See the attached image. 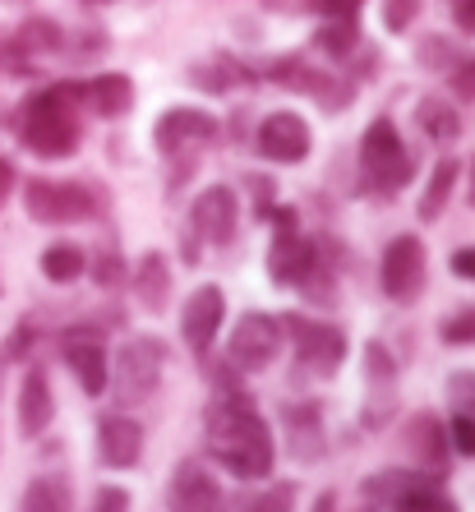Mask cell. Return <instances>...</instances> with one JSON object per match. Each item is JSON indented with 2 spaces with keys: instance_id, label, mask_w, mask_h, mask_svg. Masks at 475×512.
Here are the masks:
<instances>
[{
  "instance_id": "cell-1",
  "label": "cell",
  "mask_w": 475,
  "mask_h": 512,
  "mask_svg": "<svg viewBox=\"0 0 475 512\" xmlns=\"http://www.w3.org/2000/svg\"><path fill=\"white\" fill-rule=\"evenodd\" d=\"M203 429L213 439V457L231 471L236 480H268L277 466L273 429L263 425V416L254 411V397L240 388H226L208 402L203 411Z\"/></svg>"
},
{
  "instance_id": "cell-2",
  "label": "cell",
  "mask_w": 475,
  "mask_h": 512,
  "mask_svg": "<svg viewBox=\"0 0 475 512\" xmlns=\"http://www.w3.org/2000/svg\"><path fill=\"white\" fill-rule=\"evenodd\" d=\"M84 97L79 84H56L47 93H37L19 111V139L33 148L37 157H70L79 148V120H74V102Z\"/></svg>"
},
{
  "instance_id": "cell-3",
  "label": "cell",
  "mask_w": 475,
  "mask_h": 512,
  "mask_svg": "<svg viewBox=\"0 0 475 512\" xmlns=\"http://www.w3.org/2000/svg\"><path fill=\"white\" fill-rule=\"evenodd\" d=\"M360 167H365V180L374 190H402L406 180H411L416 162H411V153H406V143H402V134H397L392 120H374L365 130Z\"/></svg>"
},
{
  "instance_id": "cell-4",
  "label": "cell",
  "mask_w": 475,
  "mask_h": 512,
  "mask_svg": "<svg viewBox=\"0 0 475 512\" xmlns=\"http://www.w3.org/2000/svg\"><path fill=\"white\" fill-rule=\"evenodd\" d=\"M162 360H167V346L157 337H134L116 360V379L107 383L116 393L120 406H139L157 393V379H162Z\"/></svg>"
},
{
  "instance_id": "cell-5",
  "label": "cell",
  "mask_w": 475,
  "mask_h": 512,
  "mask_svg": "<svg viewBox=\"0 0 475 512\" xmlns=\"http://www.w3.org/2000/svg\"><path fill=\"white\" fill-rule=\"evenodd\" d=\"M24 208L33 222H47V227H60V222H84V217L97 213V199L88 194V185H65V180H28L24 185Z\"/></svg>"
},
{
  "instance_id": "cell-6",
  "label": "cell",
  "mask_w": 475,
  "mask_h": 512,
  "mask_svg": "<svg viewBox=\"0 0 475 512\" xmlns=\"http://www.w3.org/2000/svg\"><path fill=\"white\" fill-rule=\"evenodd\" d=\"M286 333L296 337V365L305 374H314V379H333L337 370H342L346 360V333L342 328H333V323H309L300 319V314H291L286 319Z\"/></svg>"
},
{
  "instance_id": "cell-7",
  "label": "cell",
  "mask_w": 475,
  "mask_h": 512,
  "mask_svg": "<svg viewBox=\"0 0 475 512\" xmlns=\"http://www.w3.org/2000/svg\"><path fill=\"white\" fill-rule=\"evenodd\" d=\"M277 351H282V323L273 319V314H245V319L231 328V342H226V356H231V365L245 374H259L268 370L277 360Z\"/></svg>"
},
{
  "instance_id": "cell-8",
  "label": "cell",
  "mask_w": 475,
  "mask_h": 512,
  "mask_svg": "<svg viewBox=\"0 0 475 512\" xmlns=\"http://www.w3.org/2000/svg\"><path fill=\"white\" fill-rule=\"evenodd\" d=\"M383 291L397 305H411L425 291V245H420V236H397L383 250Z\"/></svg>"
},
{
  "instance_id": "cell-9",
  "label": "cell",
  "mask_w": 475,
  "mask_h": 512,
  "mask_svg": "<svg viewBox=\"0 0 475 512\" xmlns=\"http://www.w3.org/2000/svg\"><path fill=\"white\" fill-rule=\"evenodd\" d=\"M167 512H222V485L203 462H180L167 480Z\"/></svg>"
},
{
  "instance_id": "cell-10",
  "label": "cell",
  "mask_w": 475,
  "mask_h": 512,
  "mask_svg": "<svg viewBox=\"0 0 475 512\" xmlns=\"http://www.w3.org/2000/svg\"><path fill=\"white\" fill-rule=\"evenodd\" d=\"M222 319H226V296L217 286H199V291L185 300V310H180V337H185V346H190L199 360L213 351Z\"/></svg>"
},
{
  "instance_id": "cell-11",
  "label": "cell",
  "mask_w": 475,
  "mask_h": 512,
  "mask_svg": "<svg viewBox=\"0 0 475 512\" xmlns=\"http://www.w3.org/2000/svg\"><path fill=\"white\" fill-rule=\"evenodd\" d=\"M208 139H217V120L194 107H171V111H162V120L153 125L157 153H167V157L185 153V148H203Z\"/></svg>"
},
{
  "instance_id": "cell-12",
  "label": "cell",
  "mask_w": 475,
  "mask_h": 512,
  "mask_svg": "<svg viewBox=\"0 0 475 512\" xmlns=\"http://www.w3.org/2000/svg\"><path fill=\"white\" fill-rule=\"evenodd\" d=\"M309 143H314V134H309V125L296 111H273V116L259 125V153L268 157V162L296 167V162L309 157Z\"/></svg>"
},
{
  "instance_id": "cell-13",
  "label": "cell",
  "mask_w": 475,
  "mask_h": 512,
  "mask_svg": "<svg viewBox=\"0 0 475 512\" xmlns=\"http://www.w3.org/2000/svg\"><path fill=\"white\" fill-rule=\"evenodd\" d=\"M190 222H194V231H199L203 240H213V245H231V240H236V222H240L236 190H231V185H208V190L194 199Z\"/></svg>"
},
{
  "instance_id": "cell-14",
  "label": "cell",
  "mask_w": 475,
  "mask_h": 512,
  "mask_svg": "<svg viewBox=\"0 0 475 512\" xmlns=\"http://www.w3.org/2000/svg\"><path fill=\"white\" fill-rule=\"evenodd\" d=\"M402 443H406V453H411V462H416L420 471H429V476H443V471H448L452 439H448V429L439 425V416H429V411L411 416L406 429H402Z\"/></svg>"
},
{
  "instance_id": "cell-15",
  "label": "cell",
  "mask_w": 475,
  "mask_h": 512,
  "mask_svg": "<svg viewBox=\"0 0 475 512\" xmlns=\"http://www.w3.org/2000/svg\"><path fill=\"white\" fill-rule=\"evenodd\" d=\"M143 457V429L130 416H102L97 420V462L111 471H130Z\"/></svg>"
},
{
  "instance_id": "cell-16",
  "label": "cell",
  "mask_w": 475,
  "mask_h": 512,
  "mask_svg": "<svg viewBox=\"0 0 475 512\" xmlns=\"http://www.w3.org/2000/svg\"><path fill=\"white\" fill-rule=\"evenodd\" d=\"M60 356H65V365L74 370V379H79V388H84L88 397H102L107 393V346H102V337H84V333H70L65 337V346H60Z\"/></svg>"
},
{
  "instance_id": "cell-17",
  "label": "cell",
  "mask_w": 475,
  "mask_h": 512,
  "mask_svg": "<svg viewBox=\"0 0 475 512\" xmlns=\"http://www.w3.org/2000/svg\"><path fill=\"white\" fill-rule=\"evenodd\" d=\"M56 420V397H51V383L42 370H28L19 383V434L24 439H42Z\"/></svg>"
},
{
  "instance_id": "cell-18",
  "label": "cell",
  "mask_w": 475,
  "mask_h": 512,
  "mask_svg": "<svg viewBox=\"0 0 475 512\" xmlns=\"http://www.w3.org/2000/svg\"><path fill=\"white\" fill-rule=\"evenodd\" d=\"M314 259L319 254L300 231H282V236H273V250H268V277L277 286H300L305 273L314 268Z\"/></svg>"
},
{
  "instance_id": "cell-19",
  "label": "cell",
  "mask_w": 475,
  "mask_h": 512,
  "mask_svg": "<svg viewBox=\"0 0 475 512\" xmlns=\"http://www.w3.org/2000/svg\"><path fill=\"white\" fill-rule=\"evenodd\" d=\"M134 296L148 314H162L171 300V268H167V254L148 250L139 263H134Z\"/></svg>"
},
{
  "instance_id": "cell-20",
  "label": "cell",
  "mask_w": 475,
  "mask_h": 512,
  "mask_svg": "<svg viewBox=\"0 0 475 512\" xmlns=\"http://www.w3.org/2000/svg\"><path fill=\"white\" fill-rule=\"evenodd\" d=\"M286 443L296 462H319L323 457V420L319 406H291L286 411Z\"/></svg>"
},
{
  "instance_id": "cell-21",
  "label": "cell",
  "mask_w": 475,
  "mask_h": 512,
  "mask_svg": "<svg viewBox=\"0 0 475 512\" xmlns=\"http://www.w3.org/2000/svg\"><path fill=\"white\" fill-rule=\"evenodd\" d=\"M84 97L88 107L97 111V116H125V111L134 107V84L130 74H97V79H88L84 84Z\"/></svg>"
},
{
  "instance_id": "cell-22",
  "label": "cell",
  "mask_w": 475,
  "mask_h": 512,
  "mask_svg": "<svg viewBox=\"0 0 475 512\" xmlns=\"http://www.w3.org/2000/svg\"><path fill=\"white\" fill-rule=\"evenodd\" d=\"M19 512H70V480H65V476H37V480H28Z\"/></svg>"
},
{
  "instance_id": "cell-23",
  "label": "cell",
  "mask_w": 475,
  "mask_h": 512,
  "mask_svg": "<svg viewBox=\"0 0 475 512\" xmlns=\"http://www.w3.org/2000/svg\"><path fill=\"white\" fill-rule=\"evenodd\" d=\"M452 185H457V162H452V157H439V167H434V176H429L425 194H420V208H416L420 222H434V217L448 208Z\"/></svg>"
},
{
  "instance_id": "cell-24",
  "label": "cell",
  "mask_w": 475,
  "mask_h": 512,
  "mask_svg": "<svg viewBox=\"0 0 475 512\" xmlns=\"http://www.w3.org/2000/svg\"><path fill=\"white\" fill-rule=\"evenodd\" d=\"M84 268H88L84 250H79V245H70V240H60V245H47V250H42V273H47V282H56V286L74 282Z\"/></svg>"
},
{
  "instance_id": "cell-25",
  "label": "cell",
  "mask_w": 475,
  "mask_h": 512,
  "mask_svg": "<svg viewBox=\"0 0 475 512\" xmlns=\"http://www.w3.org/2000/svg\"><path fill=\"white\" fill-rule=\"evenodd\" d=\"M314 47H319L323 56L346 60L351 51L360 47V28H356V19H323V28L314 33Z\"/></svg>"
},
{
  "instance_id": "cell-26",
  "label": "cell",
  "mask_w": 475,
  "mask_h": 512,
  "mask_svg": "<svg viewBox=\"0 0 475 512\" xmlns=\"http://www.w3.org/2000/svg\"><path fill=\"white\" fill-rule=\"evenodd\" d=\"M416 116H420V130H425L429 139H439V143H448V139L462 134V120H457V111H452L443 97H425V102L416 107Z\"/></svg>"
},
{
  "instance_id": "cell-27",
  "label": "cell",
  "mask_w": 475,
  "mask_h": 512,
  "mask_svg": "<svg viewBox=\"0 0 475 512\" xmlns=\"http://www.w3.org/2000/svg\"><path fill=\"white\" fill-rule=\"evenodd\" d=\"M443 79H448L452 97L475 102V51H457V60H452L448 70H443Z\"/></svg>"
},
{
  "instance_id": "cell-28",
  "label": "cell",
  "mask_w": 475,
  "mask_h": 512,
  "mask_svg": "<svg viewBox=\"0 0 475 512\" xmlns=\"http://www.w3.org/2000/svg\"><path fill=\"white\" fill-rule=\"evenodd\" d=\"M19 47L24 51H60V28L47 24V19H28L19 28Z\"/></svg>"
},
{
  "instance_id": "cell-29",
  "label": "cell",
  "mask_w": 475,
  "mask_h": 512,
  "mask_svg": "<svg viewBox=\"0 0 475 512\" xmlns=\"http://www.w3.org/2000/svg\"><path fill=\"white\" fill-rule=\"evenodd\" d=\"M448 406L457 416H475V370L448 374Z\"/></svg>"
},
{
  "instance_id": "cell-30",
  "label": "cell",
  "mask_w": 475,
  "mask_h": 512,
  "mask_svg": "<svg viewBox=\"0 0 475 512\" xmlns=\"http://www.w3.org/2000/svg\"><path fill=\"white\" fill-rule=\"evenodd\" d=\"M245 512H296V485L286 480V485L263 489L259 499H250V508Z\"/></svg>"
},
{
  "instance_id": "cell-31",
  "label": "cell",
  "mask_w": 475,
  "mask_h": 512,
  "mask_svg": "<svg viewBox=\"0 0 475 512\" xmlns=\"http://www.w3.org/2000/svg\"><path fill=\"white\" fill-rule=\"evenodd\" d=\"M416 60L425 65V70H439V74H443L452 60H457V51H452L448 37H425V42L416 47Z\"/></svg>"
},
{
  "instance_id": "cell-32",
  "label": "cell",
  "mask_w": 475,
  "mask_h": 512,
  "mask_svg": "<svg viewBox=\"0 0 475 512\" xmlns=\"http://www.w3.org/2000/svg\"><path fill=\"white\" fill-rule=\"evenodd\" d=\"M439 337L448 346H471L475 342V305L471 310H462V314H452V319H443Z\"/></svg>"
},
{
  "instance_id": "cell-33",
  "label": "cell",
  "mask_w": 475,
  "mask_h": 512,
  "mask_svg": "<svg viewBox=\"0 0 475 512\" xmlns=\"http://www.w3.org/2000/svg\"><path fill=\"white\" fill-rule=\"evenodd\" d=\"M448 439H452V448H457L462 457H475V416H452Z\"/></svg>"
},
{
  "instance_id": "cell-34",
  "label": "cell",
  "mask_w": 475,
  "mask_h": 512,
  "mask_svg": "<svg viewBox=\"0 0 475 512\" xmlns=\"http://www.w3.org/2000/svg\"><path fill=\"white\" fill-rule=\"evenodd\" d=\"M120 277H125V263H120V254H116V250L97 254V263H93V282H97V286H120Z\"/></svg>"
},
{
  "instance_id": "cell-35",
  "label": "cell",
  "mask_w": 475,
  "mask_h": 512,
  "mask_svg": "<svg viewBox=\"0 0 475 512\" xmlns=\"http://www.w3.org/2000/svg\"><path fill=\"white\" fill-rule=\"evenodd\" d=\"M416 10H420V0H388V10H383V24H388L392 33H402V28H411Z\"/></svg>"
},
{
  "instance_id": "cell-36",
  "label": "cell",
  "mask_w": 475,
  "mask_h": 512,
  "mask_svg": "<svg viewBox=\"0 0 475 512\" xmlns=\"http://www.w3.org/2000/svg\"><path fill=\"white\" fill-rule=\"evenodd\" d=\"M93 512H130V494L120 485H102L93 499Z\"/></svg>"
},
{
  "instance_id": "cell-37",
  "label": "cell",
  "mask_w": 475,
  "mask_h": 512,
  "mask_svg": "<svg viewBox=\"0 0 475 512\" xmlns=\"http://www.w3.org/2000/svg\"><path fill=\"white\" fill-rule=\"evenodd\" d=\"M365 0H319V14L323 19H356V10Z\"/></svg>"
},
{
  "instance_id": "cell-38",
  "label": "cell",
  "mask_w": 475,
  "mask_h": 512,
  "mask_svg": "<svg viewBox=\"0 0 475 512\" xmlns=\"http://www.w3.org/2000/svg\"><path fill=\"white\" fill-rule=\"evenodd\" d=\"M452 277H462V282H475V245L452 254Z\"/></svg>"
},
{
  "instance_id": "cell-39",
  "label": "cell",
  "mask_w": 475,
  "mask_h": 512,
  "mask_svg": "<svg viewBox=\"0 0 475 512\" xmlns=\"http://www.w3.org/2000/svg\"><path fill=\"white\" fill-rule=\"evenodd\" d=\"M452 19L462 33H475V0H452Z\"/></svg>"
},
{
  "instance_id": "cell-40",
  "label": "cell",
  "mask_w": 475,
  "mask_h": 512,
  "mask_svg": "<svg viewBox=\"0 0 475 512\" xmlns=\"http://www.w3.org/2000/svg\"><path fill=\"white\" fill-rule=\"evenodd\" d=\"M10 190H14V167L5 162V157H0V203L10 199Z\"/></svg>"
},
{
  "instance_id": "cell-41",
  "label": "cell",
  "mask_w": 475,
  "mask_h": 512,
  "mask_svg": "<svg viewBox=\"0 0 475 512\" xmlns=\"http://www.w3.org/2000/svg\"><path fill=\"white\" fill-rule=\"evenodd\" d=\"M273 222H277V236H282V231H296V213H291V208H277Z\"/></svg>"
},
{
  "instance_id": "cell-42",
  "label": "cell",
  "mask_w": 475,
  "mask_h": 512,
  "mask_svg": "<svg viewBox=\"0 0 475 512\" xmlns=\"http://www.w3.org/2000/svg\"><path fill=\"white\" fill-rule=\"evenodd\" d=\"M309 512H337V494H333V489H323V494L314 499V508H309Z\"/></svg>"
},
{
  "instance_id": "cell-43",
  "label": "cell",
  "mask_w": 475,
  "mask_h": 512,
  "mask_svg": "<svg viewBox=\"0 0 475 512\" xmlns=\"http://www.w3.org/2000/svg\"><path fill=\"white\" fill-rule=\"evenodd\" d=\"M434 512H457V503H452L448 494H439V499H434Z\"/></svg>"
}]
</instances>
